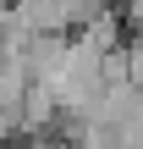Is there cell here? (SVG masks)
<instances>
[{
  "label": "cell",
  "instance_id": "cell-1",
  "mask_svg": "<svg viewBox=\"0 0 143 149\" xmlns=\"http://www.w3.org/2000/svg\"><path fill=\"white\" fill-rule=\"evenodd\" d=\"M127 22H132V33L143 39V0H127Z\"/></svg>",
  "mask_w": 143,
  "mask_h": 149
}]
</instances>
